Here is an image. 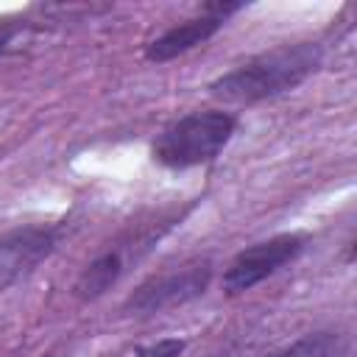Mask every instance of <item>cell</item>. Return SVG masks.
<instances>
[{
    "instance_id": "obj_1",
    "label": "cell",
    "mask_w": 357,
    "mask_h": 357,
    "mask_svg": "<svg viewBox=\"0 0 357 357\" xmlns=\"http://www.w3.org/2000/svg\"><path fill=\"white\" fill-rule=\"evenodd\" d=\"M324 61L318 42L271 47L209 84V95L223 103H259L301 86Z\"/></svg>"
},
{
    "instance_id": "obj_2",
    "label": "cell",
    "mask_w": 357,
    "mask_h": 357,
    "mask_svg": "<svg viewBox=\"0 0 357 357\" xmlns=\"http://www.w3.org/2000/svg\"><path fill=\"white\" fill-rule=\"evenodd\" d=\"M237 117L220 109L192 112L167 126L153 139V159L170 170H187L212 162L234 137Z\"/></svg>"
},
{
    "instance_id": "obj_3",
    "label": "cell",
    "mask_w": 357,
    "mask_h": 357,
    "mask_svg": "<svg viewBox=\"0 0 357 357\" xmlns=\"http://www.w3.org/2000/svg\"><path fill=\"white\" fill-rule=\"evenodd\" d=\"M212 279V265L209 262H192L170 273H159L145 279L123 304L128 315H153L178 304H187L198 296L206 293Z\"/></svg>"
},
{
    "instance_id": "obj_4",
    "label": "cell",
    "mask_w": 357,
    "mask_h": 357,
    "mask_svg": "<svg viewBox=\"0 0 357 357\" xmlns=\"http://www.w3.org/2000/svg\"><path fill=\"white\" fill-rule=\"evenodd\" d=\"M301 251H304V237L301 234H276V237L259 240V243L243 248L229 262V268L223 273V290L231 293V296L245 293L254 284L273 276L287 262H293Z\"/></svg>"
},
{
    "instance_id": "obj_5",
    "label": "cell",
    "mask_w": 357,
    "mask_h": 357,
    "mask_svg": "<svg viewBox=\"0 0 357 357\" xmlns=\"http://www.w3.org/2000/svg\"><path fill=\"white\" fill-rule=\"evenodd\" d=\"M59 231L53 226H25L0 237V293L28 276L42 259L53 254Z\"/></svg>"
},
{
    "instance_id": "obj_6",
    "label": "cell",
    "mask_w": 357,
    "mask_h": 357,
    "mask_svg": "<svg viewBox=\"0 0 357 357\" xmlns=\"http://www.w3.org/2000/svg\"><path fill=\"white\" fill-rule=\"evenodd\" d=\"M223 17L218 14H209V11H201L198 17L192 20H184L181 25H173L167 28L162 36H156L148 47H145V59L148 61H170V59H178L184 56L187 50L204 45L206 39H212L220 28H223Z\"/></svg>"
},
{
    "instance_id": "obj_7",
    "label": "cell",
    "mask_w": 357,
    "mask_h": 357,
    "mask_svg": "<svg viewBox=\"0 0 357 357\" xmlns=\"http://www.w3.org/2000/svg\"><path fill=\"white\" fill-rule=\"evenodd\" d=\"M120 273H123V257L117 251H106V254H100L98 259H92L86 265V271L81 273V279L75 284V293L86 301L98 298L117 282Z\"/></svg>"
},
{
    "instance_id": "obj_8",
    "label": "cell",
    "mask_w": 357,
    "mask_h": 357,
    "mask_svg": "<svg viewBox=\"0 0 357 357\" xmlns=\"http://www.w3.org/2000/svg\"><path fill=\"white\" fill-rule=\"evenodd\" d=\"M343 354H346V337L340 332L324 329V332L304 335L296 343L265 357H343Z\"/></svg>"
},
{
    "instance_id": "obj_9",
    "label": "cell",
    "mask_w": 357,
    "mask_h": 357,
    "mask_svg": "<svg viewBox=\"0 0 357 357\" xmlns=\"http://www.w3.org/2000/svg\"><path fill=\"white\" fill-rule=\"evenodd\" d=\"M184 349H187L184 340H178V337H165V340H156V343H151V346H139V349H137V357H178Z\"/></svg>"
}]
</instances>
